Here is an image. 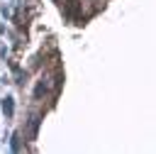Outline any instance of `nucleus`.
<instances>
[{"label": "nucleus", "instance_id": "1", "mask_svg": "<svg viewBox=\"0 0 156 154\" xmlns=\"http://www.w3.org/2000/svg\"><path fill=\"white\" fill-rule=\"evenodd\" d=\"M39 125H41V115H32V117H29V127H27V137H29V139H37Z\"/></svg>", "mask_w": 156, "mask_h": 154}, {"label": "nucleus", "instance_id": "2", "mask_svg": "<svg viewBox=\"0 0 156 154\" xmlns=\"http://www.w3.org/2000/svg\"><path fill=\"white\" fill-rule=\"evenodd\" d=\"M76 12H78V0H66V20L68 22L76 20Z\"/></svg>", "mask_w": 156, "mask_h": 154}, {"label": "nucleus", "instance_id": "3", "mask_svg": "<svg viewBox=\"0 0 156 154\" xmlns=\"http://www.w3.org/2000/svg\"><path fill=\"white\" fill-rule=\"evenodd\" d=\"M2 112H5L7 117H12V112H15V103H12V98H10V95L2 100Z\"/></svg>", "mask_w": 156, "mask_h": 154}, {"label": "nucleus", "instance_id": "4", "mask_svg": "<svg viewBox=\"0 0 156 154\" xmlns=\"http://www.w3.org/2000/svg\"><path fill=\"white\" fill-rule=\"evenodd\" d=\"M10 147H12V152H20V149H22V142H20V134H17V132L12 134V142H10Z\"/></svg>", "mask_w": 156, "mask_h": 154}]
</instances>
